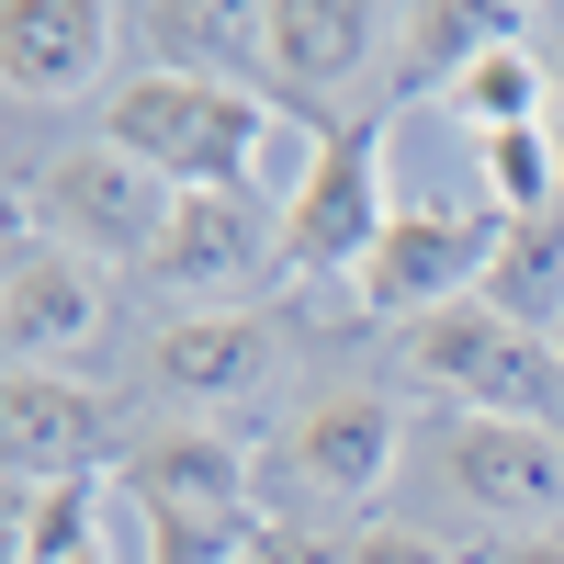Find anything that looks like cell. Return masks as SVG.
<instances>
[{
	"instance_id": "9c48e42d",
	"label": "cell",
	"mask_w": 564,
	"mask_h": 564,
	"mask_svg": "<svg viewBox=\"0 0 564 564\" xmlns=\"http://www.w3.org/2000/svg\"><path fill=\"white\" fill-rule=\"evenodd\" d=\"M124 45V12L102 0H12L0 12V79H12V102H68L113 68Z\"/></svg>"
},
{
	"instance_id": "7402d4cb",
	"label": "cell",
	"mask_w": 564,
	"mask_h": 564,
	"mask_svg": "<svg viewBox=\"0 0 564 564\" xmlns=\"http://www.w3.org/2000/svg\"><path fill=\"white\" fill-rule=\"evenodd\" d=\"M249 564H350V553H339V542H316V531H294V520H260Z\"/></svg>"
},
{
	"instance_id": "52a82bcc",
	"label": "cell",
	"mask_w": 564,
	"mask_h": 564,
	"mask_svg": "<svg viewBox=\"0 0 564 564\" xmlns=\"http://www.w3.org/2000/svg\"><path fill=\"white\" fill-rule=\"evenodd\" d=\"M441 463H452L463 508L520 520V531H564V430H531V417H452Z\"/></svg>"
},
{
	"instance_id": "cb8c5ba5",
	"label": "cell",
	"mask_w": 564,
	"mask_h": 564,
	"mask_svg": "<svg viewBox=\"0 0 564 564\" xmlns=\"http://www.w3.org/2000/svg\"><path fill=\"white\" fill-rule=\"evenodd\" d=\"M542 57H553V135H564V23H553V45H542Z\"/></svg>"
},
{
	"instance_id": "ba28073f",
	"label": "cell",
	"mask_w": 564,
	"mask_h": 564,
	"mask_svg": "<svg viewBox=\"0 0 564 564\" xmlns=\"http://www.w3.org/2000/svg\"><path fill=\"white\" fill-rule=\"evenodd\" d=\"M0 452H12L23 486H79V475H124L113 452V406L68 384V372H12L0 395Z\"/></svg>"
},
{
	"instance_id": "277c9868",
	"label": "cell",
	"mask_w": 564,
	"mask_h": 564,
	"mask_svg": "<svg viewBox=\"0 0 564 564\" xmlns=\"http://www.w3.org/2000/svg\"><path fill=\"white\" fill-rule=\"evenodd\" d=\"M384 226H395V204H384V113H361V124H339V135L316 148L305 193L282 204L271 238H282L294 271H361Z\"/></svg>"
},
{
	"instance_id": "5b68a950",
	"label": "cell",
	"mask_w": 564,
	"mask_h": 564,
	"mask_svg": "<svg viewBox=\"0 0 564 564\" xmlns=\"http://www.w3.org/2000/svg\"><path fill=\"white\" fill-rule=\"evenodd\" d=\"M170 204H181V193H170L159 170H135L124 148H68V159H45V181H34V226H45L68 260L102 249V260H135V271H148Z\"/></svg>"
},
{
	"instance_id": "5bb4252c",
	"label": "cell",
	"mask_w": 564,
	"mask_h": 564,
	"mask_svg": "<svg viewBox=\"0 0 564 564\" xmlns=\"http://www.w3.org/2000/svg\"><path fill=\"white\" fill-rule=\"evenodd\" d=\"M260 260V193H181L170 204V226H159V249H148V271L170 282V294H226Z\"/></svg>"
},
{
	"instance_id": "4fadbf2b",
	"label": "cell",
	"mask_w": 564,
	"mask_h": 564,
	"mask_svg": "<svg viewBox=\"0 0 564 564\" xmlns=\"http://www.w3.org/2000/svg\"><path fill=\"white\" fill-rule=\"evenodd\" d=\"M282 463H294V486L361 508L372 486L395 475V406H384V395H316V406L294 417V441H282Z\"/></svg>"
},
{
	"instance_id": "9a60e30c",
	"label": "cell",
	"mask_w": 564,
	"mask_h": 564,
	"mask_svg": "<svg viewBox=\"0 0 564 564\" xmlns=\"http://www.w3.org/2000/svg\"><path fill=\"white\" fill-rule=\"evenodd\" d=\"M135 34L159 45V68L170 79H238V90H260V12L249 0H159V12H135Z\"/></svg>"
},
{
	"instance_id": "6da1fadb",
	"label": "cell",
	"mask_w": 564,
	"mask_h": 564,
	"mask_svg": "<svg viewBox=\"0 0 564 564\" xmlns=\"http://www.w3.org/2000/svg\"><path fill=\"white\" fill-rule=\"evenodd\" d=\"M102 148L135 170H159L170 193H260V148H271V102L238 79H124L102 102Z\"/></svg>"
},
{
	"instance_id": "7a4b0ae2",
	"label": "cell",
	"mask_w": 564,
	"mask_h": 564,
	"mask_svg": "<svg viewBox=\"0 0 564 564\" xmlns=\"http://www.w3.org/2000/svg\"><path fill=\"white\" fill-rule=\"evenodd\" d=\"M406 372L430 395H452L463 417H531V430H564V350L508 327L486 294H463L441 316L406 327Z\"/></svg>"
},
{
	"instance_id": "7c38bea8",
	"label": "cell",
	"mask_w": 564,
	"mask_h": 564,
	"mask_svg": "<svg viewBox=\"0 0 564 564\" xmlns=\"http://www.w3.org/2000/svg\"><path fill=\"white\" fill-rule=\"evenodd\" d=\"M0 327H12V361H23V372H45L57 350L102 339V271L68 260L57 238H34V249L12 260V282H0Z\"/></svg>"
},
{
	"instance_id": "44dd1931",
	"label": "cell",
	"mask_w": 564,
	"mask_h": 564,
	"mask_svg": "<svg viewBox=\"0 0 564 564\" xmlns=\"http://www.w3.org/2000/svg\"><path fill=\"white\" fill-rule=\"evenodd\" d=\"M350 564H452V542H430V531H406V520H372V531L350 542Z\"/></svg>"
},
{
	"instance_id": "8fae6325",
	"label": "cell",
	"mask_w": 564,
	"mask_h": 564,
	"mask_svg": "<svg viewBox=\"0 0 564 564\" xmlns=\"http://www.w3.org/2000/svg\"><path fill=\"white\" fill-rule=\"evenodd\" d=\"M148 384L159 395H193V406H226L271 384V316H238V305H193L148 339Z\"/></svg>"
},
{
	"instance_id": "ac0fdd59",
	"label": "cell",
	"mask_w": 564,
	"mask_h": 564,
	"mask_svg": "<svg viewBox=\"0 0 564 564\" xmlns=\"http://www.w3.org/2000/svg\"><path fill=\"white\" fill-rule=\"evenodd\" d=\"M452 113L475 124V135H508V124H553V57L531 34H497L475 68H463V90H452Z\"/></svg>"
},
{
	"instance_id": "2e32d148",
	"label": "cell",
	"mask_w": 564,
	"mask_h": 564,
	"mask_svg": "<svg viewBox=\"0 0 564 564\" xmlns=\"http://www.w3.org/2000/svg\"><path fill=\"white\" fill-rule=\"evenodd\" d=\"M486 305L531 339H564V204L497 226V260H486Z\"/></svg>"
},
{
	"instance_id": "603a6c76",
	"label": "cell",
	"mask_w": 564,
	"mask_h": 564,
	"mask_svg": "<svg viewBox=\"0 0 564 564\" xmlns=\"http://www.w3.org/2000/svg\"><path fill=\"white\" fill-rule=\"evenodd\" d=\"M497 564H564V531H520V542H508Z\"/></svg>"
},
{
	"instance_id": "8992f818",
	"label": "cell",
	"mask_w": 564,
	"mask_h": 564,
	"mask_svg": "<svg viewBox=\"0 0 564 564\" xmlns=\"http://www.w3.org/2000/svg\"><path fill=\"white\" fill-rule=\"evenodd\" d=\"M486 260H497V226L486 215H452V204H406L384 238H372V260L350 271V294L372 316H441L463 294H486Z\"/></svg>"
},
{
	"instance_id": "d6986e66",
	"label": "cell",
	"mask_w": 564,
	"mask_h": 564,
	"mask_svg": "<svg viewBox=\"0 0 564 564\" xmlns=\"http://www.w3.org/2000/svg\"><path fill=\"white\" fill-rule=\"evenodd\" d=\"M475 148H486L497 226H520V215H553V204H564V135H553V124H508V135H475Z\"/></svg>"
},
{
	"instance_id": "3957f363",
	"label": "cell",
	"mask_w": 564,
	"mask_h": 564,
	"mask_svg": "<svg viewBox=\"0 0 564 564\" xmlns=\"http://www.w3.org/2000/svg\"><path fill=\"white\" fill-rule=\"evenodd\" d=\"M372 57H395V12H361V0H260V102L294 113L316 135L361 124V79Z\"/></svg>"
},
{
	"instance_id": "d4e9b609",
	"label": "cell",
	"mask_w": 564,
	"mask_h": 564,
	"mask_svg": "<svg viewBox=\"0 0 564 564\" xmlns=\"http://www.w3.org/2000/svg\"><path fill=\"white\" fill-rule=\"evenodd\" d=\"M102 531H113V520H102ZM68 564H113V553H102V542H90V553H68Z\"/></svg>"
},
{
	"instance_id": "30bf717a",
	"label": "cell",
	"mask_w": 564,
	"mask_h": 564,
	"mask_svg": "<svg viewBox=\"0 0 564 564\" xmlns=\"http://www.w3.org/2000/svg\"><path fill=\"white\" fill-rule=\"evenodd\" d=\"M113 486L135 508H159V520H226V508H249V441H226V430H148Z\"/></svg>"
},
{
	"instance_id": "e0dca14e",
	"label": "cell",
	"mask_w": 564,
	"mask_h": 564,
	"mask_svg": "<svg viewBox=\"0 0 564 564\" xmlns=\"http://www.w3.org/2000/svg\"><path fill=\"white\" fill-rule=\"evenodd\" d=\"M497 34H520V12H463V0H417L395 12V90H463V68L486 57Z\"/></svg>"
},
{
	"instance_id": "ffe728a7",
	"label": "cell",
	"mask_w": 564,
	"mask_h": 564,
	"mask_svg": "<svg viewBox=\"0 0 564 564\" xmlns=\"http://www.w3.org/2000/svg\"><path fill=\"white\" fill-rule=\"evenodd\" d=\"M102 520H113V475H79V486H23V531H12V553H23V564H68V553H90V542H102Z\"/></svg>"
}]
</instances>
